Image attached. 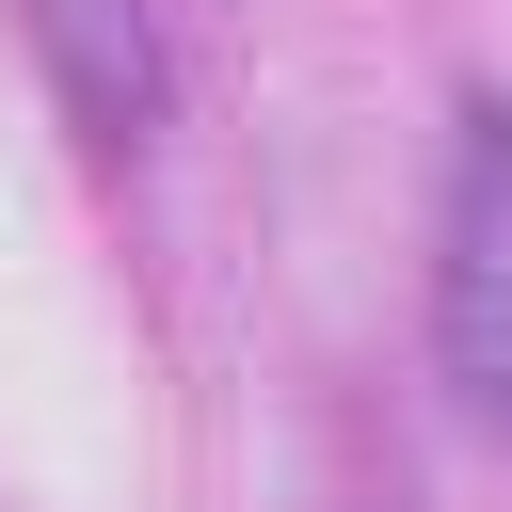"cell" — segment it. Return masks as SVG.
<instances>
[{"label": "cell", "instance_id": "6da1fadb", "mask_svg": "<svg viewBox=\"0 0 512 512\" xmlns=\"http://www.w3.org/2000/svg\"><path fill=\"white\" fill-rule=\"evenodd\" d=\"M432 368L448 400L512 448V112H480L464 176H448V256H432Z\"/></svg>", "mask_w": 512, "mask_h": 512}, {"label": "cell", "instance_id": "7a4b0ae2", "mask_svg": "<svg viewBox=\"0 0 512 512\" xmlns=\"http://www.w3.org/2000/svg\"><path fill=\"white\" fill-rule=\"evenodd\" d=\"M32 48H48V96L80 112V144L144 160V128H160V16L144 0H32Z\"/></svg>", "mask_w": 512, "mask_h": 512}]
</instances>
